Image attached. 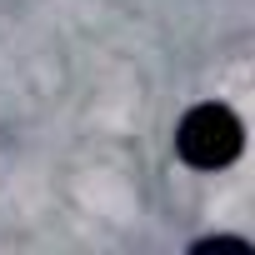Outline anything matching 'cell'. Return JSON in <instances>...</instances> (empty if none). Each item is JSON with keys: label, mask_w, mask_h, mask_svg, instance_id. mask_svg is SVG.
<instances>
[{"label": "cell", "mask_w": 255, "mask_h": 255, "mask_svg": "<svg viewBox=\"0 0 255 255\" xmlns=\"http://www.w3.org/2000/svg\"><path fill=\"white\" fill-rule=\"evenodd\" d=\"M240 145H245L240 115H235L230 105H215V100L185 110L180 130H175V150H180V160L195 165V170H225V165L240 155Z\"/></svg>", "instance_id": "6da1fadb"}]
</instances>
